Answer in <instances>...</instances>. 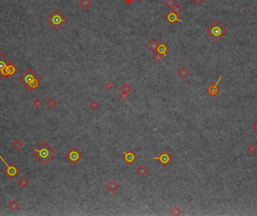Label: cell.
I'll return each mask as SVG.
<instances>
[{
    "label": "cell",
    "mask_w": 257,
    "mask_h": 216,
    "mask_svg": "<svg viewBox=\"0 0 257 216\" xmlns=\"http://www.w3.org/2000/svg\"><path fill=\"white\" fill-rule=\"evenodd\" d=\"M20 202L16 200H11L8 202V207L11 209V211H17L20 208Z\"/></svg>",
    "instance_id": "17"
},
{
    "label": "cell",
    "mask_w": 257,
    "mask_h": 216,
    "mask_svg": "<svg viewBox=\"0 0 257 216\" xmlns=\"http://www.w3.org/2000/svg\"><path fill=\"white\" fill-rule=\"evenodd\" d=\"M121 153L123 155V160L126 162V163L128 164V165H132L133 164L135 161L137 160V155L132 151L129 150L128 151H121Z\"/></svg>",
    "instance_id": "9"
},
{
    "label": "cell",
    "mask_w": 257,
    "mask_h": 216,
    "mask_svg": "<svg viewBox=\"0 0 257 216\" xmlns=\"http://www.w3.org/2000/svg\"><path fill=\"white\" fill-rule=\"evenodd\" d=\"M168 46H167L166 44H164V43H159L157 47V49H156L157 53H160V54H162L163 56H166V53L168 52Z\"/></svg>",
    "instance_id": "16"
},
{
    "label": "cell",
    "mask_w": 257,
    "mask_h": 216,
    "mask_svg": "<svg viewBox=\"0 0 257 216\" xmlns=\"http://www.w3.org/2000/svg\"><path fill=\"white\" fill-rule=\"evenodd\" d=\"M165 18H166V21H168V23H171V24H174V23L178 22H178H183V21L179 18L178 14L175 12H172V11L168 13Z\"/></svg>",
    "instance_id": "11"
},
{
    "label": "cell",
    "mask_w": 257,
    "mask_h": 216,
    "mask_svg": "<svg viewBox=\"0 0 257 216\" xmlns=\"http://www.w3.org/2000/svg\"><path fill=\"white\" fill-rule=\"evenodd\" d=\"M205 33L209 36V37L213 41L218 42L222 37L226 35V33H228V30L219 21H214L211 23V26L205 30Z\"/></svg>",
    "instance_id": "4"
},
{
    "label": "cell",
    "mask_w": 257,
    "mask_h": 216,
    "mask_svg": "<svg viewBox=\"0 0 257 216\" xmlns=\"http://www.w3.org/2000/svg\"><path fill=\"white\" fill-rule=\"evenodd\" d=\"M42 105H43L42 101H41L39 98H36L34 100H33V105L36 108H38H38H40L41 106H42Z\"/></svg>",
    "instance_id": "26"
},
{
    "label": "cell",
    "mask_w": 257,
    "mask_h": 216,
    "mask_svg": "<svg viewBox=\"0 0 257 216\" xmlns=\"http://www.w3.org/2000/svg\"><path fill=\"white\" fill-rule=\"evenodd\" d=\"M0 160H1L3 162V163L6 166V169H5L4 170L5 173H6L10 179L15 178V177L17 176V174L20 172L19 169H18L17 167L13 163L8 165V164L7 163V162L3 159V157H2L1 155H0Z\"/></svg>",
    "instance_id": "7"
},
{
    "label": "cell",
    "mask_w": 257,
    "mask_h": 216,
    "mask_svg": "<svg viewBox=\"0 0 257 216\" xmlns=\"http://www.w3.org/2000/svg\"><path fill=\"white\" fill-rule=\"evenodd\" d=\"M247 151L250 154V155H254L257 152V147L255 144L252 143L250 144L247 147Z\"/></svg>",
    "instance_id": "22"
},
{
    "label": "cell",
    "mask_w": 257,
    "mask_h": 216,
    "mask_svg": "<svg viewBox=\"0 0 257 216\" xmlns=\"http://www.w3.org/2000/svg\"><path fill=\"white\" fill-rule=\"evenodd\" d=\"M18 81L28 90H33L39 87L41 78L31 67H28L18 78Z\"/></svg>",
    "instance_id": "2"
},
{
    "label": "cell",
    "mask_w": 257,
    "mask_h": 216,
    "mask_svg": "<svg viewBox=\"0 0 257 216\" xmlns=\"http://www.w3.org/2000/svg\"><path fill=\"white\" fill-rule=\"evenodd\" d=\"M18 69L3 53H0V79L14 76Z\"/></svg>",
    "instance_id": "3"
},
{
    "label": "cell",
    "mask_w": 257,
    "mask_h": 216,
    "mask_svg": "<svg viewBox=\"0 0 257 216\" xmlns=\"http://www.w3.org/2000/svg\"><path fill=\"white\" fill-rule=\"evenodd\" d=\"M65 157L71 165H76L83 158V155L76 147H72L66 153Z\"/></svg>",
    "instance_id": "6"
},
{
    "label": "cell",
    "mask_w": 257,
    "mask_h": 216,
    "mask_svg": "<svg viewBox=\"0 0 257 216\" xmlns=\"http://www.w3.org/2000/svg\"><path fill=\"white\" fill-rule=\"evenodd\" d=\"M181 213H182V211L178 208V206H175L173 207L171 210H170V214H171V215L178 216V215H181Z\"/></svg>",
    "instance_id": "24"
},
{
    "label": "cell",
    "mask_w": 257,
    "mask_h": 216,
    "mask_svg": "<svg viewBox=\"0 0 257 216\" xmlns=\"http://www.w3.org/2000/svg\"><path fill=\"white\" fill-rule=\"evenodd\" d=\"M149 172V170H148V167L144 165V164H141L139 167H137L136 169V172L140 177H144L146 176L147 174Z\"/></svg>",
    "instance_id": "13"
},
{
    "label": "cell",
    "mask_w": 257,
    "mask_h": 216,
    "mask_svg": "<svg viewBox=\"0 0 257 216\" xmlns=\"http://www.w3.org/2000/svg\"><path fill=\"white\" fill-rule=\"evenodd\" d=\"M254 8H255V10H256V11H257V2L256 3V4H255V6H254Z\"/></svg>",
    "instance_id": "35"
},
{
    "label": "cell",
    "mask_w": 257,
    "mask_h": 216,
    "mask_svg": "<svg viewBox=\"0 0 257 216\" xmlns=\"http://www.w3.org/2000/svg\"><path fill=\"white\" fill-rule=\"evenodd\" d=\"M171 11L176 13V14H180L182 11H183V8H182V6H181V5L175 4V6L171 8Z\"/></svg>",
    "instance_id": "23"
},
{
    "label": "cell",
    "mask_w": 257,
    "mask_h": 216,
    "mask_svg": "<svg viewBox=\"0 0 257 216\" xmlns=\"http://www.w3.org/2000/svg\"><path fill=\"white\" fill-rule=\"evenodd\" d=\"M132 1L133 0H125V2H126L127 4H131V3L132 2Z\"/></svg>",
    "instance_id": "34"
},
{
    "label": "cell",
    "mask_w": 257,
    "mask_h": 216,
    "mask_svg": "<svg viewBox=\"0 0 257 216\" xmlns=\"http://www.w3.org/2000/svg\"><path fill=\"white\" fill-rule=\"evenodd\" d=\"M47 105H48L50 108H51V109H53V108H55L58 105V102L56 101L54 98L51 97V98H50L49 100L47 101Z\"/></svg>",
    "instance_id": "19"
},
{
    "label": "cell",
    "mask_w": 257,
    "mask_h": 216,
    "mask_svg": "<svg viewBox=\"0 0 257 216\" xmlns=\"http://www.w3.org/2000/svg\"><path fill=\"white\" fill-rule=\"evenodd\" d=\"M164 3L168 8H171L175 4H176V2H175V0H165Z\"/></svg>",
    "instance_id": "29"
},
{
    "label": "cell",
    "mask_w": 257,
    "mask_h": 216,
    "mask_svg": "<svg viewBox=\"0 0 257 216\" xmlns=\"http://www.w3.org/2000/svg\"><path fill=\"white\" fill-rule=\"evenodd\" d=\"M163 55L160 54V53H156V54L153 55V60H154L156 63H159V62L161 61L162 60H163Z\"/></svg>",
    "instance_id": "28"
},
{
    "label": "cell",
    "mask_w": 257,
    "mask_h": 216,
    "mask_svg": "<svg viewBox=\"0 0 257 216\" xmlns=\"http://www.w3.org/2000/svg\"><path fill=\"white\" fill-rule=\"evenodd\" d=\"M251 128L253 129V130H254V131L256 132V133H257V121L255 122V123L253 124V125H252V126H251Z\"/></svg>",
    "instance_id": "33"
},
{
    "label": "cell",
    "mask_w": 257,
    "mask_h": 216,
    "mask_svg": "<svg viewBox=\"0 0 257 216\" xmlns=\"http://www.w3.org/2000/svg\"><path fill=\"white\" fill-rule=\"evenodd\" d=\"M29 180L27 179V177L26 175H23L21 178L19 179V180L17 181V185H19L21 188H26V187L29 186Z\"/></svg>",
    "instance_id": "14"
},
{
    "label": "cell",
    "mask_w": 257,
    "mask_h": 216,
    "mask_svg": "<svg viewBox=\"0 0 257 216\" xmlns=\"http://www.w3.org/2000/svg\"><path fill=\"white\" fill-rule=\"evenodd\" d=\"M119 187L120 185L114 180H110L105 185V188L107 189V190L112 194H114L119 189Z\"/></svg>",
    "instance_id": "12"
},
{
    "label": "cell",
    "mask_w": 257,
    "mask_h": 216,
    "mask_svg": "<svg viewBox=\"0 0 257 216\" xmlns=\"http://www.w3.org/2000/svg\"><path fill=\"white\" fill-rule=\"evenodd\" d=\"M153 160H157L164 167H167L172 160V157L168 153L167 151H163L158 157H153Z\"/></svg>",
    "instance_id": "8"
},
{
    "label": "cell",
    "mask_w": 257,
    "mask_h": 216,
    "mask_svg": "<svg viewBox=\"0 0 257 216\" xmlns=\"http://www.w3.org/2000/svg\"><path fill=\"white\" fill-rule=\"evenodd\" d=\"M121 90L122 92H125V93H129V92L131 91L132 90V86L130 84H127V83H125V84H123L121 86Z\"/></svg>",
    "instance_id": "25"
},
{
    "label": "cell",
    "mask_w": 257,
    "mask_h": 216,
    "mask_svg": "<svg viewBox=\"0 0 257 216\" xmlns=\"http://www.w3.org/2000/svg\"><path fill=\"white\" fill-rule=\"evenodd\" d=\"M33 156L43 166H45L51 161L56 155V151L46 142H42L33 151Z\"/></svg>",
    "instance_id": "1"
},
{
    "label": "cell",
    "mask_w": 257,
    "mask_h": 216,
    "mask_svg": "<svg viewBox=\"0 0 257 216\" xmlns=\"http://www.w3.org/2000/svg\"><path fill=\"white\" fill-rule=\"evenodd\" d=\"M90 107L91 109H93V111H96L98 108H99V104L96 101V100H93L90 103Z\"/></svg>",
    "instance_id": "27"
},
{
    "label": "cell",
    "mask_w": 257,
    "mask_h": 216,
    "mask_svg": "<svg viewBox=\"0 0 257 216\" xmlns=\"http://www.w3.org/2000/svg\"><path fill=\"white\" fill-rule=\"evenodd\" d=\"M136 1L138 2H141V1H142V0H136Z\"/></svg>",
    "instance_id": "36"
},
{
    "label": "cell",
    "mask_w": 257,
    "mask_h": 216,
    "mask_svg": "<svg viewBox=\"0 0 257 216\" xmlns=\"http://www.w3.org/2000/svg\"><path fill=\"white\" fill-rule=\"evenodd\" d=\"M190 70L188 69L187 68L185 67V66H181L178 71V75H179V77H181V78H183V79H185V78H187L190 75Z\"/></svg>",
    "instance_id": "15"
},
{
    "label": "cell",
    "mask_w": 257,
    "mask_h": 216,
    "mask_svg": "<svg viewBox=\"0 0 257 216\" xmlns=\"http://www.w3.org/2000/svg\"><path fill=\"white\" fill-rule=\"evenodd\" d=\"M104 87H105V89L107 90H112L113 88V82H111V81H107L106 83L105 84Z\"/></svg>",
    "instance_id": "30"
},
{
    "label": "cell",
    "mask_w": 257,
    "mask_h": 216,
    "mask_svg": "<svg viewBox=\"0 0 257 216\" xmlns=\"http://www.w3.org/2000/svg\"><path fill=\"white\" fill-rule=\"evenodd\" d=\"M119 96H120V98H121L122 100H123V101H125V100H126L128 99V93H125V92H121V93H120Z\"/></svg>",
    "instance_id": "31"
},
{
    "label": "cell",
    "mask_w": 257,
    "mask_h": 216,
    "mask_svg": "<svg viewBox=\"0 0 257 216\" xmlns=\"http://www.w3.org/2000/svg\"><path fill=\"white\" fill-rule=\"evenodd\" d=\"M192 1H193V2L194 3L196 6H199V5H201L205 0H192Z\"/></svg>",
    "instance_id": "32"
},
{
    "label": "cell",
    "mask_w": 257,
    "mask_h": 216,
    "mask_svg": "<svg viewBox=\"0 0 257 216\" xmlns=\"http://www.w3.org/2000/svg\"><path fill=\"white\" fill-rule=\"evenodd\" d=\"M223 75H220L219 78H218V80L216 82V84H212L211 85V86L208 87V88L207 89V93H208L210 96L214 97V96H216L218 93H219L220 90H219V88H218L217 85H218V84L220 83V80H221L222 78H223Z\"/></svg>",
    "instance_id": "10"
},
{
    "label": "cell",
    "mask_w": 257,
    "mask_h": 216,
    "mask_svg": "<svg viewBox=\"0 0 257 216\" xmlns=\"http://www.w3.org/2000/svg\"><path fill=\"white\" fill-rule=\"evenodd\" d=\"M11 147H12L14 149V150H19V149L21 148V147L23 146V143L20 141L18 139H16L14 141H13L11 142Z\"/></svg>",
    "instance_id": "21"
},
{
    "label": "cell",
    "mask_w": 257,
    "mask_h": 216,
    "mask_svg": "<svg viewBox=\"0 0 257 216\" xmlns=\"http://www.w3.org/2000/svg\"><path fill=\"white\" fill-rule=\"evenodd\" d=\"M158 45H159V43H158L156 40L153 39L148 44V48L151 52H155V51H156Z\"/></svg>",
    "instance_id": "18"
},
{
    "label": "cell",
    "mask_w": 257,
    "mask_h": 216,
    "mask_svg": "<svg viewBox=\"0 0 257 216\" xmlns=\"http://www.w3.org/2000/svg\"><path fill=\"white\" fill-rule=\"evenodd\" d=\"M68 19L59 9L56 8L48 18H46V22L49 23L50 26L53 28L56 31H59L62 26L67 23Z\"/></svg>",
    "instance_id": "5"
},
{
    "label": "cell",
    "mask_w": 257,
    "mask_h": 216,
    "mask_svg": "<svg viewBox=\"0 0 257 216\" xmlns=\"http://www.w3.org/2000/svg\"><path fill=\"white\" fill-rule=\"evenodd\" d=\"M79 6H81L83 9L86 10L91 6L92 2L90 0H80L79 1Z\"/></svg>",
    "instance_id": "20"
}]
</instances>
